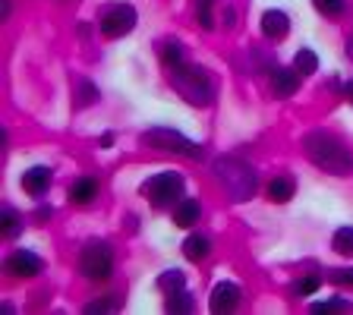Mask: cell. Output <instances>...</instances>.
<instances>
[{
	"mask_svg": "<svg viewBox=\"0 0 353 315\" xmlns=\"http://www.w3.org/2000/svg\"><path fill=\"white\" fill-rule=\"evenodd\" d=\"M303 148H306L309 161L319 164L325 174H334V176H347L353 174V154L350 148L344 145L341 139H334L331 132H309L306 139H303Z\"/></svg>",
	"mask_w": 353,
	"mask_h": 315,
	"instance_id": "6da1fadb",
	"label": "cell"
},
{
	"mask_svg": "<svg viewBox=\"0 0 353 315\" xmlns=\"http://www.w3.org/2000/svg\"><path fill=\"white\" fill-rule=\"evenodd\" d=\"M214 176L234 202H250L259 190V174L243 158H234V154H221L214 161Z\"/></svg>",
	"mask_w": 353,
	"mask_h": 315,
	"instance_id": "7a4b0ae2",
	"label": "cell"
},
{
	"mask_svg": "<svg viewBox=\"0 0 353 315\" xmlns=\"http://www.w3.org/2000/svg\"><path fill=\"white\" fill-rule=\"evenodd\" d=\"M170 82H174L176 92L190 104H196V108H205L214 98L212 79H208L205 70H199V66H176V70H170Z\"/></svg>",
	"mask_w": 353,
	"mask_h": 315,
	"instance_id": "3957f363",
	"label": "cell"
},
{
	"mask_svg": "<svg viewBox=\"0 0 353 315\" xmlns=\"http://www.w3.org/2000/svg\"><path fill=\"white\" fill-rule=\"evenodd\" d=\"M136 22H139V13H136V7H130V3H108V7H101V13H98V26H101L104 38L130 35V32L136 29Z\"/></svg>",
	"mask_w": 353,
	"mask_h": 315,
	"instance_id": "277c9868",
	"label": "cell"
},
{
	"mask_svg": "<svg viewBox=\"0 0 353 315\" xmlns=\"http://www.w3.org/2000/svg\"><path fill=\"white\" fill-rule=\"evenodd\" d=\"M79 272L88 281H108L114 272V252L104 240H92L79 256Z\"/></svg>",
	"mask_w": 353,
	"mask_h": 315,
	"instance_id": "5b68a950",
	"label": "cell"
},
{
	"mask_svg": "<svg viewBox=\"0 0 353 315\" xmlns=\"http://www.w3.org/2000/svg\"><path fill=\"white\" fill-rule=\"evenodd\" d=\"M142 139H145L152 148H164V152L186 154V158H202V148H199L196 142L180 136L176 130H168V126H154V130H148L145 136H142Z\"/></svg>",
	"mask_w": 353,
	"mask_h": 315,
	"instance_id": "8992f818",
	"label": "cell"
},
{
	"mask_svg": "<svg viewBox=\"0 0 353 315\" xmlns=\"http://www.w3.org/2000/svg\"><path fill=\"white\" fill-rule=\"evenodd\" d=\"M142 192L148 196V202H152L154 208H164L168 202H174V199L183 192V176L174 174V170H164V174L152 176V180L142 186Z\"/></svg>",
	"mask_w": 353,
	"mask_h": 315,
	"instance_id": "52a82bcc",
	"label": "cell"
},
{
	"mask_svg": "<svg viewBox=\"0 0 353 315\" xmlns=\"http://www.w3.org/2000/svg\"><path fill=\"white\" fill-rule=\"evenodd\" d=\"M7 272L13 278H35V274L44 272V262L29 250H16L13 256L7 258Z\"/></svg>",
	"mask_w": 353,
	"mask_h": 315,
	"instance_id": "ba28073f",
	"label": "cell"
},
{
	"mask_svg": "<svg viewBox=\"0 0 353 315\" xmlns=\"http://www.w3.org/2000/svg\"><path fill=\"white\" fill-rule=\"evenodd\" d=\"M236 303H240V287L230 284V281H221L212 290L208 306H212V312H230V309H236Z\"/></svg>",
	"mask_w": 353,
	"mask_h": 315,
	"instance_id": "9c48e42d",
	"label": "cell"
},
{
	"mask_svg": "<svg viewBox=\"0 0 353 315\" xmlns=\"http://www.w3.org/2000/svg\"><path fill=\"white\" fill-rule=\"evenodd\" d=\"M300 88V73L296 70H287V66H274L272 70V92L278 98H290L296 95Z\"/></svg>",
	"mask_w": 353,
	"mask_h": 315,
	"instance_id": "30bf717a",
	"label": "cell"
},
{
	"mask_svg": "<svg viewBox=\"0 0 353 315\" xmlns=\"http://www.w3.org/2000/svg\"><path fill=\"white\" fill-rule=\"evenodd\" d=\"M287 32H290V19H287L284 10H265L262 13V35L278 41V38H284Z\"/></svg>",
	"mask_w": 353,
	"mask_h": 315,
	"instance_id": "8fae6325",
	"label": "cell"
},
{
	"mask_svg": "<svg viewBox=\"0 0 353 315\" xmlns=\"http://www.w3.org/2000/svg\"><path fill=\"white\" fill-rule=\"evenodd\" d=\"M51 186V170L48 167H32L22 174V190L29 192V196H44Z\"/></svg>",
	"mask_w": 353,
	"mask_h": 315,
	"instance_id": "7c38bea8",
	"label": "cell"
},
{
	"mask_svg": "<svg viewBox=\"0 0 353 315\" xmlns=\"http://www.w3.org/2000/svg\"><path fill=\"white\" fill-rule=\"evenodd\" d=\"M95 196H98V180H92V176H79V180L70 186V199H73V205H88Z\"/></svg>",
	"mask_w": 353,
	"mask_h": 315,
	"instance_id": "4fadbf2b",
	"label": "cell"
},
{
	"mask_svg": "<svg viewBox=\"0 0 353 315\" xmlns=\"http://www.w3.org/2000/svg\"><path fill=\"white\" fill-rule=\"evenodd\" d=\"M212 252V240H208L205 234H190L183 243V256L190 258V262H202V258Z\"/></svg>",
	"mask_w": 353,
	"mask_h": 315,
	"instance_id": "5bb4252c",
	"label": "cell"
},
{
	"mask_svg": "<svg viewBox=\"0 0 353 315\" xmlns=\"http://www.w3.org/2000/svg\"><path fill=\"white\" fill-rule=\"evenodd\" d=\"M199 214H202V205H199L196 199H183L174 212V224L176 227H192V224L199 221Z\"/></svg>",
	"mask_w": 353,
	"mask_h": 315,
	"instance_id": "9a60e30c",
	"label": "cell"
},
{
	"mask_svg": "<svg viewBox=\"0 0 353 315\" xmlns=\"http://www.w3.org/2000/svg\"><path fill=\"white\" fill-rule=\"evenodd\" d=\"M268 199L281 202V205L290 202V199H294V180H290V176H274L272 183H268Z\"/></svg>",
	"mask_w": 353,
	"mask_h": 315,
	"instance_id": "2e32d148",
	"label": "cell"
},
{
	"mask_svg": "<svg viewBox=\"0 0 353 315\" xmlns=\"http://www.w3.org/2000/svg\"><path fill=\"white\" fill-rule=\"evenodd\" d=\"M294 70L300 76H312L319 70V54L316 51H309V48H303V51H296L294 57Z\"/></svg>",
	"mask_w": 353,
	"mask_h": 315,
	"instance_id": "e0dca14e",
	"label": "cell"
},
{
	"mask_svg": "<svg viewBox=\"0 0 353 315\" xmlns=\"http://www.w3.org/2000/svg\"><path fill=\"white\" fill-rule=\"evenodd\" d=\"M161 60H164V66L168 70H176V66H183V44L180 41H164L161 44Z\"/></svg>",
	"mask_w": 353,
	"mask_h": 315,
	"instance_id": "ac0fdd59",
	"label": "cell"
},
{
	"mask_svg": "<svg viewBox=\"0 0 353 315\" xmlns=\"http://www.w3.org/2000/svg\"><path fill=\"white\" fill-rule=\"evenodd\" d=\"M196 309V303L190 300V294H183V290H174V294H168V312L176 315V312H192Z\"/></svg>",
	"mask_w": 353,
	"mask_h": 315,
	"instance_id": "d6986e66",
	"label": "cell"
},
{
	"mask_svg": "<svg viewBox=\"0 0 353 315\" xmlns=\"http://www.w3.org/2000/svg\"><path fill=\"white\" fill-rule=\"evenodd\" d=\"M95 101H98V88L92 85L88 79L76 82V104H79V108H92Z\"/></svg>",
	"mask_w": 353,
	"mask_h": 315,
	"instance_id": "ffe728a7",
	"label": "cell"
},
{
	"mask_svg": "<svg viewBox=\"0 0 353 315\" xmlns=\"http://www.w3.org/2000/svg\"><path fill=\"white\" fill-rule=\"evenodd\" d=\"M183 284H186L183 272H164L161 278H158V287H161L164 294H174V290H183Z\"/></svg>",
	"mask_w": 353,
	"mask_h": 315,
	"instance_id": "44dd1931",
	"label": "cell"
},
{
	"mask_svg": "<svg viewBox=\"0 0 353 315\" xmlns=\"http://www.w3.org/2000/svg\"><path fill=\"white\" fill-rule=\"evenodd\" d=\"M214 0H196V19L202 29H214V16H212Z\"/></svg>",
	"mask_w": 353,
	"mask_h": 315,
	"instance_id": "7402d4cb",
	"label": "cell"
},
{
	"mask_svg": "<svg viewBox=\"0 0 353 315\" xmlns=\"http://www.w3.org/2000/svg\"><path fill=\"white\" fill-rule=\"evenodd\" d=\"M334 250H338L341 256H353V227H341L338 234H334Z\"/></svg>",
	"mask_w": 353,
	"mask_h": 315,
	"instance_id": "603a6c76",
	"label": "cell"
},
{
	"mask_svg": "<svg viewBox=\"0 0 353 315\" xmlns=\"http://www.w3.org/2000/svg\"><path fill=\"white\" fill-rule=\"evenodd\" d=\"M322 287V278H316V274H309V278H300L294 284V296H312Z\"/></svg>",
	"mask_w": 353,
	"mask_h": 315,
	"instance_id": "cb8c5ba5",
	"label": "cell"
},
{
	"mask_svg": "<svg viewBox=\"0 0 353 315\" xmlns=\"http://www.w3.org/2000/svg\"><path fill=\"white\" fill-rule=\"evenodd\" d=\"M309 309H312L316 315H322V312H350L353 306L347 300H325V303H312Z\"/></svg>",
	"mask_w": 353,
	"mask_h": 315,
	"instance_id": "d4e9b609",
	"label": "cell"
},
{
	"mask_svg": "<svg viewBox=\"0 0 353 315\" xmlns=\"http://www.w3.org/2000/svg\"><path fill=\"white\" fill-rule=\"evenodd\" d=\"M322 16H341L344 13V0H312Z\"/></svg>",
	"mask_w": 353,
	"mask_h": 315,
	"instance_id": "484cf974",
	"label": "cell"
},
{
	"mask_svg": "<svg viewBox=\"0 0 353 315\" xmlns=\"http://www.w3.org/2000/svg\"><path fill=\"white\" fill-rule=\"evenodd\" d=\"M117 309H120V300H98V303H88L85 312L98 315V312H117Z\"/></svg>",
	"mask_w": 353,
	"mask_h": 315,
	"instance_id": "4316f807",
	"label": "cell"
},
{
	"mask_svg": "<svg viewBox=\"0 0 353 315\" xmlns=\"http://www.w3.org/2000/svg\"><path fill=\"white\" fill-rule=\"evenodd\" d=\"M0 224H3V234H16V227H19V214H16L13 208H7V212L0 214Z\"/></svg>",
	"mask_w": 353,
	"mask_h": 315,
	"instance_id": "83f0119b",
	"label": "cell"
},
{
	"mask_svg": "<svg viewBox=\"0 0 353 315\" xmlns=\"http://www.w3.org/2000/svg\"><path fill=\"white\" fill-rule=\"evenodd\" d=\"M331 284L353 287V268H338V272H331Z\"/></svg>",
	"mask_w": 353,
	"mask_h": 315,
	"instance_id": "f1b7e54d",
	"label": "cell"
},
{
	"mask_svg": "<svg viewBox=\"0 0 353 315\" xmlns=\"http://www.w3.org/2000/svg\"><path fill=\"white\" fill-rule=\"evenodd\" d=\"M10 13H13V0H0V16L10 19Z\"/></svg>",
	"mask_w": 353,
	"mask_h": 315,
	"instance_id": "f546056e",
	"label": "cell"
},
{
	"mask_svg": "<svg viewBox=\"0 0 353 315\" xmlns=\"http://www.w3.org/2000/svg\"><path fill=\"white\" fill-rule=\"evenodd\" d=\"M344 95H347V101L353 104V79H350V82H347V85H344Z\"/></svg>",
	"mask_w": 353,
	"mask_h": 315,
	"instance_id": "4dcf8cb0",
	"label": "cell"
},
{
	"mask_svg": "<svg viewBox=\"0 0 353 315\" xmlns=\"http://www.w3.org/2000/svg\"><path fill=\"white\" fill-rule=\"evenodd\" d=\"M224 26H234V10H224Z\"/></svg>",
	"mask_w": 353,
	"mask_h": 315,
	"instance_id": "1f68e13d",
	"label": "cell"
},
{
	"mask_svg": "<svg viewBox=\"0 0 353 315\" xmlns=\"http://www.w3.org/2000/svg\"><path fill=\"white\" fill-rule=\"evenodd\" d=\"M350 51H353V48H350Z\"/></svg>",
	"mask_w": 353,
	"mask_h": 315,
	"instance_id": "d6a6232c",
	"label": "cell"
}]
</instances>
